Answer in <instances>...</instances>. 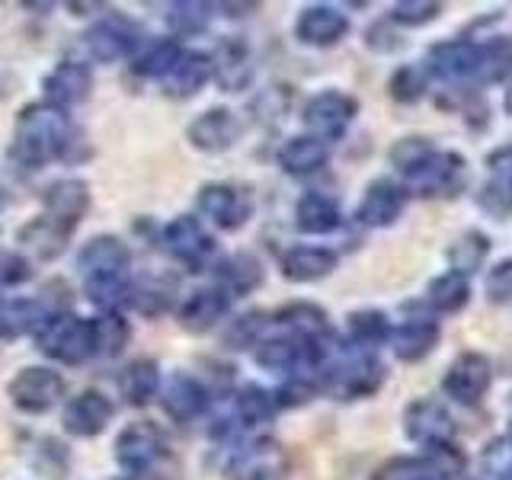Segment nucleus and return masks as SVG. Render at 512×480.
Returning <instances> with one entry per match:
<instances>
[{
	"label": "nucleus",
	"mask_w": 512,
	"mask_h": 480,
	"mask_svg": "<svg viewBox=\"0 0 512 480\" xmlns=\"http://www.w3.org/2000/svg\"><path fill=\"white\" fill-rule=\"evenodd\" d=\"M77 132L64 109L52 103H29L20 109L10 144V164L20 170H42L48 160H71Z\"/></svg>",
	"instance_id": "nucleus-1"
},
{
	"label": "nucleus",
	"mask_w": 512,
	"mask_h": 480,
	"mask_svg": "<svg viewBox=\"0 0 512 480\" xmlns=\"http://www.w3.org/2000/svg\"><path fill=\"white\" fill-rule=\"evenodd\" d=\"M36 349L45 359L61 362V365H80L90 356H96V336H93V320L77 317L64 311L52 317L48 324L36 333Z\"/></svg>",
	"instance_id": "nucleus-2"
},
{
	"label": "nucleus",
	"mask_w": 512,
	"mask_h": 480,
	"mask_svg": "<svg viewBox=\"0 0 512 480\" xmlns=\"http://www.w3.org/2000/svg\"><path fill=\"white\" fill-rule=\"evenodd\" d=\"M10 404L26 416H42L61 404L64 378L48 365H26L7 381Z\"/></svg>",
	"instance_id": "nucleus-3"
},
{
	"label": "nucleus",
	"mask_w": 512,
	"mask_h": 480,
	"mask_svg": "<svg viewBox=\"0 0 512 480\" xmlns=\"http://www.w3.org/2000/svg\"><path fill=\"white\" fill-rule=\"evenodd\" d=\"M164 458V436L154 423H132L116 436V461L125 474H144Z\"/></svg>",
	"instance_id": "nucleus-4"
},
{
	"label": "nucleus",
	"mask_w": 512,
	"mask_h": 480,
	"mask_svg": "<svg viewBox=\"0 0 512 480\" xmlns=\"http://www.w3.org/2000/svg\"><path fill=\"white\" fill-rule=\"evenodd\" d=\"M164 247H167V253L173 256V260H180L192 272H199L208 260H212L215 240L202 228L199 218L180 215L164 228Z\"/></svg>",
	"instance_id": "nucleus-5"
},
{
	"label": "nucleus",
	"mask_w": 512,
	"mask_h": 480,
	"mask_svg": "<svg viewBox=\"0 0 512 480\" xmlns=\"http://www.w3.org/2000/svg\"><path fill=\"white\" fill-rule=\"evenodd\" d=\"M199 212L221 231H237L244 228L253 202L244 189H237L231 183H208L199 189Z\"/></svg>",
	"instance_id": "nucleus-6"
},
{
	"label": "nucleus",
	"mask_w": 512,
	"mask_h": 480,
	"mask_svg": "<svg viewBox=\"0 0 512 480\" xmlns=\"http://www.w3.org/2000/svg\"><path fill=\"white\" fill-rule=\"evenodd\" d=\"M112 413H116V407H112V400L103 391H80L64 404L61 429L74 439H96L109 426Z\"/></svg>",
	"instance_id": "nucleus-7"
},
{
	"label": "nucleus",
	"mask_w": 512,
	"mask_h": 480,
	"mask_svg": "<svg viewBox=\"0 0 512 480\" xmlns=\"http://www.w3.org/2000/svg\"><path fill=\"white\" fill-rule=\"evenodd\" d=\"M42 90H45V103H52L58 109L80 106L90 96V90H93V71H90V64L74 61V58L58 61L55 68L45 74Z\"/></svg>",
	"instance_id": "nucleus-8"
},
{
	"label": "nucleus",
	"mask_w": 512,
	"mask_h": 480,
	"mask_svg": "<svg viewBox=\"0 0 512 480\" xmlns=\"http://www.w3.org/2000/svg\"><path fill=\"white\" fill-rule=\"evenodd\" d=\"M493 381L490 362L480 352H461V356L448 365V372L442 378V388L448 397H455L458 404H477L487 394Z\"/></svg>",
	"instance_id": "nucleus-9"
},
{
	"label": "nucleus",
	"mask_w": 512,
	"mask_h": 480,
	"mask_svg": "<svg viewBox=\"0 0 512 480\" xmlns=\"http://www.w3.org/2000/svg\"><path fill=\"white\" fill-rule=\"evenodd\" d=\"M352 116H356V100L340 90H327L317 93L308 103V109H304V125L311 128L314 138L327 141V138H340Z\"/></svg>",
	"instance_id": "nucleus-10"
},
{
	"label": "nucleus",
	"mask_w": 512,
	"mask_h": 480,
	"mask_svg": "<svg viewBox=\"0 0 512 480\" xmlns=\"http://www.w3.org/2000/svg\"><path fill=\"white\" fill-rule=\"evenodd\" d=\"M407 186L420 196H455L464 186V160L458 154H432L426 164L407 173Z\"/></svg>",
	"instance_id": "nucleus-11"
},
{
	"label": "nucleus",
	"mask_w": 512,
	"mask_h": 480,
	"mask_svg": "<svg viewBox=\"0 0 512 480\" xmlns=\"http://www.w3.org/2000/svg\"><path fill=\"white\" fill-rule=\"evenodd\" d=\"M42 205L48 218H55L68 231H74L90 208V186L87 180H77V176H64V180H55L42 192Z\"/></svg>",
	"instance_id": "nucleus-12"
},
{
	"label": "nucleus",
	"mask_w": 512,
	"mask_h": 480,
	"mask_svg": "<svg viewBox=\"0 0 512 480\" xmlns=\"http://www.w3.org/2000/svg\"><path fill=\"white\" fill-rule=\"evenodd\" d=\"M407 436L420 445H429V448H439V445H448L455 436V423L448 410L439 404V400H413L407 407Z\"/></svg>",
	"instance_id": "nucleus-13"
},
{
	"label": "nucleus",
	"mask_w": 512,
	"mask_h": 480,
	"mask_svg": "<svg viewBox=\"0 0 512 480\" xmlns=\"http://www.w3.org/2000/svg\"><path fill=\"white\" fill-rule=\"evenodd\" d=\"M240 135V125L234 119L231 109H205L202 116H196L186 128V138L196 151H205V154H221L228 151L231 144L237 141Z\"/></svg>",
	"instance_id": "nucleus-14"
},
{
	"label": "nucleus",
	"mask_w": 512,
	"mask_h": 480,
	"mask_svg": "<svg viewBox=\"0 0 512 480\" xmlns=\"http://www.w3.org/2000/svg\"><path fill=\"white\" fill-rule=\"evenodd\" d=\"M128 263H132V250H128L116 234H96L77 253V269L84 279L128 272Z\"/></svg>",
	"instance_id": "nucleus-15"
},
{
	"label": "nucleus",
	"mask_w": 512,
	"mask_h": 480,
	"mask_svg": "<svg viewBox=\"0 0 512 480\" xmlns=\"http://www.w3.org/2000/svg\"><path fill=\"white\" fill-rule=\"evenodd\" d=\"M74 231H68L64 224H58L55 218H48L45 212L36 215L32 221H26L20 231H16V244H20V250L26 256H32V260H58V256L64 253V247H68Z\"/></svg>",
	"instance_id": "nucleus-16"
},
{
	"label": "nucleus",
	"mask_w": 512,
	"mask_h": 480,
	"mask_svg": "<svg viewBox=\"0 0 512 480\" xmlns=\"http://www.w3.org/2000/svg\"><path fill=\"white\" fill-rule=\"evenodd\" d=\"M135 42V26L125 23L122 16H106L84 32V45L96 61H119L132 55Z\"/></svg>",
	"instance_id": "nucleus-17"
},
{
	"label": "nucleus",
	"mask_w": 512,
	"mask_h": 480,
	"mask_svg": "<svg viewBox=\"0 0 512 480\" xmlns=\"http://www.w3.org/2000/svg\"><path fill=\"white\" fill-rule=\"evenodd\" d=\"M228 308H231V295L224 292L221 285L196 288V292L180 304V324L189 333H205L228 314Z\"/></svg>",
	"instance_id": "nucleus-18"
},
{
	"label": "nucleus",
	"mask_w": 512,
	"mask_h": 480,
	"mask_svg": "<svg viewBox=\"0 0 512 480\" xmlns=\"http://www.w3.org/2000/svg\"><path fill=\"white\" fill-rule=\"evenodd\" d=\"M160 407L176 423H189L208 407V391L192 375H173L160 391Z\"/></svg>",
	"instance_id": "nucleus-19"
},
{
	"label": "nucleus",
	"mask_w": 512,
	"mask_h": 480,
	"mask_svg": "<svg viewBox=\"0 0 512 480\" xmlns=\"http://www.w3.org/2000/svg\"><path fill=\"white\" fill-rule=\"evenodd\" d=\"M439 336H442V330L432 317H410L397 330H391L394 356L400 362H420L429 356L432 349H436Z\"/></svg>",
	"instance_id": "nucleus-20"
},
{
	"label": "nucleus",
	"mask_w": 512,
	"mask_h": 480,
	"mask_svg": "<svg viewBox=\"0 0 512 480\" xmlns=\"http://www.w3.org/2000/svg\"><path fill=\"white\" fill-rule=\"evenodd\" d=\"M212 77H215L212 58L202 52H183L180 61L173 64L170 74L160 80V84H164V90L176 96V100H186V96H196Z\"/></svg>",
	"instance_id": "nucleus-21"
},
{
	"label": "nucleus",
	"mask_w": 512,
	"mask_h": 480,
	"mask_svg": "<svg viewBox=\"0 0 512 480\" xmlns=\"http://www.w3.org/2000/svg\"><path fill=\"white\" fill-rule=\"evenodd\" d=\"M404 212V189L391 180H375L365 189V199L359 202V221L368 228H388Z\"/></svg>",
	"instance_id": "nucleus-22"
},
{
	"label": "nucleus",
	"mask_w": 512,
	"mask_h": 480,
	"mask_svg": "<svg viewBox=\"0 0 512 480\" xmlns=\"http://www.w3.org/2000/svg\"><path fill=\"white\" fill-rule=\"evenodd\" d=\"M480 52H484V48L468 42V39H452V42L432 45L429 48V68H432V74H439V77L474 74L480 68Z\"/></svg>",
	"instance_id": "nucleus-23"
},
{
	"label": "nucleus",
	"mask_w": 512,
	"mask_h": 480,
	"mask_svg": "<svg viewBox=\"0 0 512 480\" xmlns=\"http://www.w3.org/2000/svg\"><path fill=\"white\" fill-rule=\"evenodd\" d=\"M349 20L333 7H308L298 16L295 36L308 45H333L346 36Z\"/></svg>",
	"instance_id": "nucleus-24"
},
{
	"label": "nucleus",
	"mask_w": 512,
	"mask_h": 480,
	"mask_svg": "<svg viewBox=\"0 0 512 480\" xmlns=\"http://www.w3.org/2000/svg\"><path fill=\"white\" fill-rule=\"evenodd\" d=\"M381 378H384V368L368 356V352H359V356L346 359L336 368V391H343L346 397H365L378 388Z\"/></svg>",
	"instance_id": "nucleus-25"
},
{
	"label": "nucleus",
	"mask_w": 512,
	"mask_h": 480,
	"mask_svg": "<svg viewBox=\"0 0 512 480\" xmlns=\"http://www.w3.org/2000/svg\"><path fill=\"white\" fill-rule=\"evenodd\" d=\"M295 224L304 234H330L340 228V205L327 192H308L295 208Z\"/></svg>",
	"instance_id": "nucleus-26"
},
{
	"label": "nucleus",
	"mask_w": 512,
	"mask_h": 480,
	"mask_svg": "<svg viewBox=\"0 0 512 480\" xmlns=\"http://www.w3.org/2000/svg\"><path fill=\"white\" fill-rule=\"evenodd\" d=\"M333 269H336V253L324 247H295V250H288L282 260L285 279H292V282H317L330 276Z\"/></svg>",
	"instance_id": "nucleus-27"
},
{
	"label": "nucleus",
	"mask_w": 512,
	"mask_h": 480,
	"mask_svg": "<svg viewBox=\"0 0 512 480\" xmlns=\"http://www.w3.org/2000/svg\"><path fill=\"white\" fill-rule=\"evenodd\" d=\"M279 164H282L285 173H295V176L317 173L320 167L327 164V141H320V138H314V135L292 138L288 144H282Z\"/></svg>",
	"instance_id": "nucleus-28"
},
{
	"label": "nucleus",
	"mask_w": 512,
	"mask_h": 480,
	"mask_svg": "<svg viewBox=\"0 0 512 480\" xmlns=\"http://www.w3.org/2000/svg\"><path fill=\"white\" fill-rule=\"evenodd\" d=\"M119 391L132 407L151 404L160 391V368L154 359H135L119 378Z\"/></svg>",
	"instance_id": "nucleus-29"
},
{
	"label": "nucleus",
	"mask_w": 512,
	"mask_h": 480,
	"mask_svg": "<svg viewBox=\"0 0 512 480\" xmlns=\"http://www.w3.org/2000/svg\"><path fill=\"white\" fill-rule=\"evenodd\" d=\"M132 282H128V272H112V276H93V279H84V292H87V301L96 304V308H103V314H112L122 304L132 301Z\"/></svg>",
	"instance_id": "nucleus-30"
},
{
	"label": "nucleus",
	"mask_w": 512,
	"mask_h": 480,
	"mask_svg": "<svg viewBox=\"0 0 512 480\" xmlns=\"http://www.w3.org/2000/svg\"><path fill=\"white\" fill-rule=\"evenodd\" d=\"M218 282L228 295H247L263 282V269L250 253H234L218 266Z\"/></svg>",
	"instance_id": "nucleus-31"
},
{
	"label": "nucleus",
	"mask_w": 512,
	"mask_h": 480,
	"mask_svg": "<svg viewBox=\"0 0 512 480\" xmlns=\"http://www.w3.org/2000/svg\"><path fill=\"white\" fill-rule=\"evenodd\" d=\"M212 64H215V80L224 90H237L250 80V55L244 42H224L215 52Z\"/></svg>",
	"instance_id": "nucleus-32"
},
{
	"label": "nucleus",
	"mask_w": 512,
	"mask_h": 480,
	"mask_svg": "<svg viewBox=\"0 0 512 480\" xmlns=\"http://www.w3.org/2000/svg\"><path fill=\"white\" fill-rule=\"evenodd\" d=\"M279 320L282 324L298 333L304 343H311V340H324V336L330 333V324H327V314L314 308V304L308 301H295V304H288L285 311H279Z\"/></svg>",
	"instance_id": "nucleus-33"
},
{
	"label": "nucleus",
	"mask_w": 512,
	"mask_h": 480,
	"mask_svg": "<svg viewBox=\"0 0 512 480\" xmlns=\"http://www.w3.org/2000/svg\"><path fill=\"white\" fill-rule=\"evenodd\" d=\"M93 336H96V356L116 359L128 346V340H132V327H128V320L119 311H112L93 317Z\"/></svg>",
	"instance_id": "nucleus-34"
},
{
	"label": "nucleus",
	"mask_w": 512,
	"mask_h": 480,
	"mask_svg": "<svg viewBox=\"0 0 512 480\" xmlns=\"http://www.w3.org/2000/svg\"><path fill=\"white\" fill-rule=\"evenodd\" d=\"M487 253H490L487 237L471 231V234L458 237L455 244H452V250H448V263H452V272H458V276L468 279L471 272H477L480 266H484Z\"/></svg>",
	"instance_id": "nucleus-35"
},
{
	"label": "nucleus",
	"mask_w": 512,
	"mask_h": 480,
	"mask_svg": "<svg viewBox=\"0 0 512 480\" xmlns=\"http://www.w3.org/2000/svg\"><path fill=\"white\" fill-rule=\"evenodd\" d=\"M471 298V288H468V279L458 276V272H445L436 282L429 285V304L442 314H455L461 311L464 304Z\"/></svg>",
	"instance_id": "nucleus-36"
},
{
	"label": "nucleus",
	"mask_w": 512,
	"mask_h": 480,
	"mask_svg": "<svg viewBox=\"0 0 512 480\" xmlns=\"http://www.w3.org/2000/svg\"><path fill=\"white\" fill-rule=\"evenodd\" d=\"M279 410V400L272 397L269 391L256 388V384H250V388H244L237 394L234 400V413L244 420L247 426H256V423H269L272 416H276Z\"/></svg>",
	"instance_id": "nucleus-37"
},
{
	"label": "nucleus",
	"mask_w": 512,
	"mask_h": 480,
	"mask_svg": "<svg viewBox=\"0 0 512 480\" xmlns=\"http://www.w3.org/2000/svg\"><path fill=\"white\" fill-rule=\"evenodd\" d=\"M186 52V48H180V42H173V39H164V42H154L148 52L138 55L135 61V71L141 77H157V80H164L170 74V68L176 61H180V55Z\"/></svg>",
	"instance_id": "nucleus-38"
},
{
	"label": "nucleus",
	"mask_w": 512,
	"mask_h": 480,
	"mask_svg": "<svg viewBox=\"0 0 512 480\" xmlns=\"http://www.w3.org/2000/svg\"><path fill=\"white\" fill-rule=\"evenodd\" d=\"M301 359H304V349L295 340H282V336L266 340L256 349V362L269 368V372H288V368H295Z\"/></svg>",
	"instance_id": "nucleus-39"
},
{
	"label": "nucleus",
	"mask_w": 512,
	"mask_h": 480,
	"mask_svg": "<svg viewBox=\"0 0 512 480\" xmlns=\"http://www.w3.org/2000/svg\"><path fill=\"white\" fill-rule=\"evenodd\" d=\"M432 154L436 151H432V144L426 138H400L391 148V164L400 173H413L420 164H426Z\"/></svg>",
	"instance_id": "nucleus-40"
},
{
	"label": "nucleus",
	"mask_w": 512,
	"mask_h": 480,
	"mask_svg": "<svg viewBox=\"0 0 512 480\" xmlns=\"http://www.w3.org/2000/svg\"><path fill=\"white\" fill-rule=\"evenodd\" d=\"M173 301V288L167 282H138L132 288V304L141 314H164Z\"/></svg>",
	"instance_id": "nucleus-41"
},
{
	"label": "nucleus",
	"mask_w": 512,
	"mask_h": 480,
	"mask_svg": "<svg viewBox=\"0 0 512 480\" xmlns=\"http://www.w3.org/2000/svg\"><path fill=\"white\" fill-rule=\"evenodd\" d=\"M349 330H352V340L365 343V346L384 340V336H391V324L378 311H356L349 317Z\"/></svg>",
	"instance_id": "nucleus-42"
},
{
	"label": "nucleus",
	"mask_w": 512,
	"mask_h": 480,
	"mask_svg": "<svg viewBox=\"0 0 512 480\" xmlns=\"http://www.w3.org/2000/svg\"><path fill=\"white\" fill-rule=\"evenodd\" d=\"M509 68H512V45L506 39H496L493 45H487L484 52H480L477 74L484 80H500Z\"/></svg>",
	"instance_id": "nucleus-43"
},
{
	"label": "nucleus",
	"mask_w": 512,
	"mask_h": 480,
	"mask_svg": "<svg viewBox=\"0 0 512 480\" xmlns=\"http://www.w3.org/2000/svg\"><path fill=\"white\" fill-rule=\"evenodd\" d=\"M263 324H266L263 311H250L244 317H237L231 324V330L224 333V343H228L231 349H247L256 343V336L263 333Z\"/></svg>",
	"instance_id": "nucleus-44"
},
{
	"label": "nucleus",
	"mask_w": 512,
	"mask_h": 480,
	"mask_svg": "<svg viewBox=\"0 0 512 480\" xmlns=\"http://www.w3.org/2000/svg\"><path fill=\"white\" fill-rule=\"evenodd\" d=\"M442 7L439 4H429V0H400V4L391 7V20L400 26H423L436 16Z\"/></svg>",
	"instance_id": "nucleus-45"
},
{
	"label": "nucleus",
	"mask_w": 512,
	"mask_h": 480,
	"mask_svg": "<svg viewBox=\"0 0 512 480\" xmlns=\"http://www.w3.org/2000/svg\"><path fill=\"white\" fill-rule=\"evenodd\" d=\"M464 468V458L455 452V445L448 442V445H439V448H432V458L426 461V471L429 477H445V480H455Z\"/></svg>",
	"instance_id": "nucleus-46"
},
{
	"label": "nucleus",
	"mask_w": 512,
	"mask_h": 480,
	"mask_svg": "<svg viewBox=\"0 0 512 480\" xmlns=\"http://www.w3.org/2000/svg\"><path fill=\"white\" fill-rule=\"evenodd\" d=\"M205 23H208L205 4H176L170 13V26L180 32V36H192V32L205 29Z\"/></svg>",
	"instance_id": "nucleus-47"
},
{
	"label": "nucleus",
	"mask_w": 512,
	"mask_h": 480,
	"mask_svg": "<svg viewBox=\"0 0 512 480\" xmlns=\"http://www.w3.org/2000/svg\"><path fill=\"white\" fill-rule=\"evenodd\" d=\"M423 84H426L423 74L407 64V68H400L391 77V96L400 103H413V100H420V96H423Z\"/></svg>",
	"instance_id": "nucleus-48"
},
{
	"label": "nucleus",
	"mask_w": 512,
	"mask_h": 480,
	"mask_svg": "<svg viewBox=\"0 0 512 480\" xmlns=\"http://www.w3.org/2000/svg\"><path fill=\"white\" fill-rule=\"evenodd\" d=\"M487 292L490 301H506L512 298V263H500L487 279Z\"/></svg>",
	"instance_id": "nucleus-49"
},
{
	"label": "nucleus",
	"mask_w": 512,
	"mask_h": 480,
	"mask_svg": "<svg viewBox=\"0 0 512 480\" xmlns=\"http://www.w3.org/2000/svg\"><path fill=\"white\" fill-rule=\"evenodd\" d=\"M10 205V196H7V189L4 186H0V212H4V208Z\"/></svg>",
	"instance_id": "nucleus-50"
},
{
	"label": "nucleus",
	"mask_w": 512,
	"mask_h": 480,
	"mask_svg": "<svg viewBox=\"0 0 512 480\" xmlns=\"http://www.w3.org/2000/svg\"><path fill=\"white\" fill-rule=\"evenodd\" d=\"M506 112H512V87H509V93H506Z\"/></svg>",
	"instance_id": "nucleus-51"
},
{
	"label": "nucleus",
	"mask_w": 512,
	"mask_h": 480,
	"mask_svg": "<svg viewBox=\"0 0 512 480\" xmlns=\"http://www.w3.org/2000/svg\"><path fill=\"white\" fill-rule=\"evenodd\" d=\"M500 480H512V474H506V477H500Z\"/></svg>",
	"instance_id": "nucleus-52"
},
{
	"label": "nucleus",
	"mask_w": 512,
	"mask_h": 480,
	"mask_svg": "<svg viewBox=\"0 0 512 480\" xmlns=\"http://www.w3.org/2000/svg\"><path fill=\"white\" fill-rule=\"evenodd\" d=\"M416 480H429V477H416Z\"/></svg>",
	"instance_id": "nucleus-53"
}]
</instances>
